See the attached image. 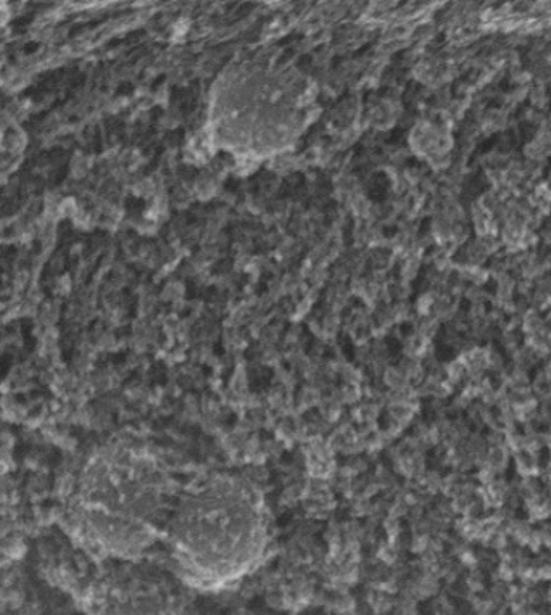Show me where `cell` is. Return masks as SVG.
<instances>
[{
	"instance_id": "1",
	"label": "cell",
	"mask_w": 551,
	"mask_h": 615,
	"mask_svg": "<svg viewBox=\"0 0 551 615\" xmlns=\"http://www.w3.org/2000/svg\"><path fill=\"white\" fill-rule=\"evenodd\" d=\"M175 574L184 587L220 592L252 575L271 541L264 496L249 478L213 473L179 491L165 532Z\"/></svg>"
},
{
	"instance_id": "3",
	"label": "cell",
	"mask_w": 551,
	"mask_h": 615,
	"mask_svg": "<svg viewBox=\"0 0 551 615\" xmlns=\"http://www.w3.org/2000/svg\"><path fill=\"white\" fill-rule=\"evenodd\" d=\"M184 588L172 572L134 561L102 583L89 615H190Z\"/></svg>"
},
{
	"instance_id": "2",
	"label": "cell",
	"mask_w": 551,
	"mask_h": 615,
	"mask_svg": "<svg viewBox=\"0 0 551 615\" xmlns=\"http://www.w3.org/2000/svg\"><path fill=\"white\" fill-rule=\"evenodd\" d=\"M88 490L96 541L105 552L131 562L165 538L181 491L158 454L140 445L103 453L92 467Z\"/></svg>"
},
{
	"instance_id": "5",
	"label": "cell",
	"mask_w": 551,
	"mask_h": 615,
	"mask_svg": "<svg viewBox=\"0 0 551 615\" xmlns=\"http://www.w3.org/2000/svg\"><path fill=\"white\" fill-rule=\"evenodd\" d=\"M91 171L89 157L84 155L83 152H74V155L70 158L68 163V176L74 182H81L88 177Z\"/></svg>"
},
{
	"instance_id": "8",
	"label": "cell",
	"mask_w": 551,
	"mask_h": 615,
	"mask_svg": "<svg viewBox=\"0 0 551 615\" xmlns=\"http://www.w3.org/2000/svg\"><path fill=\"white\" fill-rule=\"evenodd\" d=\"M529 100L532 103V107L534 108H543L547 105L548 97H547V90H545L543 85H535V88L529 89Z\"/></svg>"
},
{
	"instance_id": "6",
	"label": "cell",
	"mask_w": 551,
	"mask_h": 615,
	"mask_svg": "<svg viewBox=\"0 0 551 615\" xmlns=\"http://www.w3.org/2000/svg\"><path fill=\"white\" fill-rule=\"evenodd\" d=\"M66 266H68V255L63 250H55L53 253L48 255L44 269H47V273L51 274L52 278H58V275L65 273Z\"/></svg>"
},
{
	"instance_id": "7",
	"label": "cell",
	"mask_w": 551,
	"mask_h": 615,
	"mask_svg": "<svg viewBox=\"0 0 551 615\" xmlns=\"http://www.w3.org/2000/svg\"><path fill=\"white\" fill-rule=\"evenodd\" d=\"M79 208H81V205H79V201H78L76 196H74V195H63V199H61L60 203H58L60 219H73L78 214Z\"/></svg>"
},
{
	"instance_id": "4",
	"label": "cell",
	"mask_w": 551,
	"mask_h": 615,
	"mask_svg": "<svg viewBox=\"0 0 551 615\" xmlns=\"http://www.w3.org/2000/svg\"><path fill=\"white\" fill-rule=\"evenodd\" d=\"M29 134L24 127H14L9 129L0 140V153H9V155L24 157V153L29 149Z\"/></svg>"
}]
</instances>
